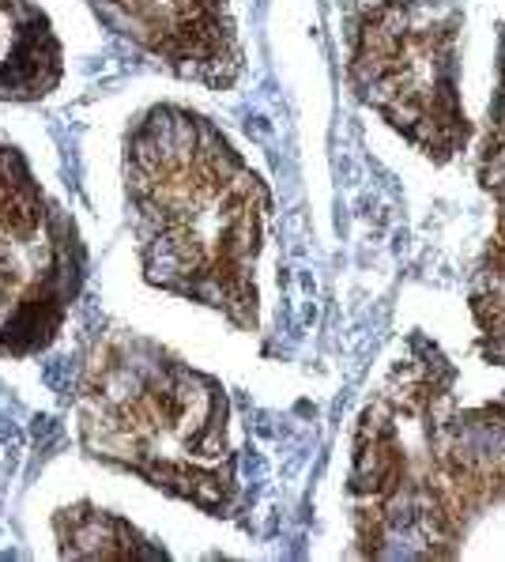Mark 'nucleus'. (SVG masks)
Returning <instances> with one entry per match:
<instances>
[{
  "instance_id": "1",
  "label": "nucleus",
  "mask_w": 505,
  "mask_h": 562,
  "mask_svg": "<svg viewBox=\"0 0 505 562\" xmlns=\"http://www.w3.org/2000/svg\"><path fill=\"white\" fill-rule=\"evenodd\" d=\"M125 201L147 283L260 325L257 268L268 186L207 117L186 106L144 110L125 136Z\"/></svg>"
},
{
  "instance_id": "2",
  "label": "nucleus",
  "mask_w": 505,
  "mask_h": 562,
  "mask_svg": "<svg viewBox=\"0 0 505 562\" xmlns=\"http://www.w3.org/2000/svg\"><path fill=\"white\" fill-rule=\"evenodd\" d=\"M72 408L87 457L141 475L212 517L234 514L231 401L215 378L144 336L110 328L87 351Z\"/></svg>"
},
{
  "instance_id": "3",
  "label": "nucleus",
  "mask_w": 505,
  "mask_h": 562,
  "mask_svg": "<svg viewBox=\"0 0 505 562\" xmlns=\"http://www.w3.org/2000/svg\"><path fill=\"white\" fill-rule=\"evenodd\" d=\"M457 0H381L355 27L351 88L362 106L434 162H452L472 140L460 102Z\"/></svg>"
},
{
  "instance_id": "4",
  "label": "nucleus",
  "mask_w": 505,
  "mask_h": 562,
  "mask_svg": "<svg viewBox=\"0 0 505 562\" xmlns=\"http://www.w3.org/2000/svg\"><path fill=\"white\" fill-rule=\"evenodd\" d=\"M83 283L76 223L0 140V356H38L57 340Z\"/></svg>"
},
{
  "instance_id": "5",
  "label": "nucleus",
  "mask_w": 505,
  "mask_h": 562,
  "mask_svg": "<svg viewBox=\"0 0 505 562\" xmlns=\"http://www.w3.org/2000/svg\"><path fill=\"white\" fill-rule=\"evenodd\" d=\"M106 27L159 60L167 72L212 91L242 76V42L231 0H87Z\"/></svg>"
},
{
  "instance_id": "6",
  "label": "nucleus",
  "mask_w": 505,
  "mask_h": 562,
  "mask_svg": "<svg viewBox=\"0 0 505 562\" xmlns=\"http://www.w3.org/2000/svg\"><path fill=\"white\" fill-rule=\"evenodd\" d=\"M60 83V46L34 0H0V102L46 99Z\"/></svg>"
},
{
  "instance_id": "7",
  "label": "nucleus",
  "mask_w": 505,
  "mask_h": 562,
  "mask_svg": "<svg viewBox=\"0 0 505 562\" xmlns=\"http://www.w3.org/2000/svg\"><path fill=\"white\" fill-rule=\"evenodd\" d=\"M54 536H57V551L65 559H91V562L167 559V551L147 540L141 529H133L125 517L91 503L57 509Z\"/></svg>"
}]
</instances>
